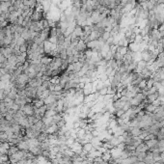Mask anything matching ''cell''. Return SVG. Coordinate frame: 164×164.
<instances>
[{
    "mask_svg": "<svg viewBox=\"0 0 164 164\" xmlns=\"http://www.w3.org/2000/svg\"><path fill=\"white\" fill-rule=\"evenodd\" d=\"M74 37H77V38H81L82 35H83V27H81V26H79V25H77L74 27V29H73V31H72V33H71Z\"/></svg>",
    "mask_w": 164,
    "mask_h": 164,
    "instance_id": "6da1fadb",
    "label": "cell"
},
{
    "mask_svg": "<svg viewBox=\"0 0 164 164\" xmlns=\"http://www.w3.org/2000/svg\"><path fill=\"white\" fill-rule=\"evenodd\" d=\"M75 48L77 49V51H79V52H81V53H84L85 52V50L87 49V44H85L83 41H79V43L76 44V46H75Z\"/></svg>",
    "mask_w": 164,
    "mask_h": 164,
    "instance_id": "7a4b0ae2",
    "label": "cell"
},
{
    "mask_svg": "<svg viewBox=\"0 0 164 164\" xmlns=\"http://www.w3.org/2000/svg\"><path fill=\"white\" fill-rule=\"evenodd\" d=\"M127 47H128V50L131 51V52H138L139 51V44L134 43V42L129 43L128 45H127Z\"/></svg>",
    "mask_w": 164,
    "mask_h": 164,
    "instance_id": "3957f363",
    "label": "cell"
},
{
    "mask_svg": "<svg viewBox=\"0 0 164 164\" xmlns=\"http://www.w3.org/2000/svg\"><path fill=\"white\" fill-rule=\"evenodd\" d=\"M127 51H128V47H127V46H123V45H117V50H116V52L120 53L121 55L125 56V55H126V53H127Z\"/></svg>",
    "mask_w": 164,
    "mask_h": 164,
    "instance_id": "277c9868",
    "label": "cell"
},
{
    "mask_svg": "<svg viewBox=\"0 0 164 164\" xmlns=\"http://www.w3.org/2000/svg\"><path fill=\"white\" fill-rule=\"evenodd\" d=\"M94 149L93 145H92V143L91 142H88V143H85L84 145H82V151H84L85 153H90L92 150Z\"/></svg>",
    "mask_w": 164,
    "mask_h": 164,
    "instance_id": "5b68a950",
    "label": "cell"
},
{
    "mask_svg": "<svg viewBox=\"0 0 164 164\" xmlns=\"http://www.w3.org/2000/svg\"><path fill=\"white\" fill-rule=\"evenodd\" d=\"M72 66H73V72H79L81 71L82 69V66L83 64L80 63V62H75V63H72Z\"/></svg>",
    "mask_w": 164,
    "mask_h": 164,
    "instance_id": "8992f818",
    "label": "cell"
},
{
    "mask_svg": "<svg viewBox=\"0 0 164 164\" xmlns=\"http://www.w3.org/2000/svg\"><path fill=\"white\" fill-rule=\"evenodd\" d=\"M143 41H144V38H143V36H141L140 34H139V35H136V36L134 37V40H133V42L138 44H141Z\"/></svg>",
    "mask_w": 164,
    "mask_h": 164,
    "instance_id": "52a82bcc",
    "label": "cell"
},
{
    "mask_svg": "<svg viewBox=\"0 0 164 164\" xmlns=\"http://www.w3.org/2000/svg\"><path fill=\"white\" fill-rule=\"evenodd\" d=\"M137 86H138V88H139L140 90H143L144 88L147 87V80H146V79H143V80H141V81L139 82V84H138Z\"/></svg>",
    "mask_w": 164,
    "mask_h": 164,
    "instance_id": "ba28073f",
    "label": "cell"
},
{
    "mask_svg": "<svg viewBox=\"0 0 164 164\" xmlns=\"http://www.w3.org/2000/svg\"><path fill=\"white\" fill-rule=\"evenodd\" d=\"M154 80H153V77H151V78H149V79H147V88H152L153 87V84H154Z\"/></svg>",
    "mask_w": 164,
    "mask_h": 164,
    "instance_id": "9c48e42d",
    "label": "cell"
},
{
    "mask_svg": "<svg viewBox=\"0 0 164 164\" xmlns=\"http://www.w3.org/2000/svg\"><path fill=\"white\" fill-rule=\"evenodd\" d=\"M24 111H25L27 114H32L33 109H32V107H31V105H25V107H24Z\"/></svg>",
    "mask_w": 164,
    "mask_h": 164,
    "instance_id": "30bf717a",
    "label": "cell"
},
{
    "mask_svg": "<svg viewBox=\"0 0 164 164\" xmlns=\"http://www.w3.org/2000/svg\"><path fill=\"white\" fill-rule=\"evenodd\" d=\"M18 1H23V0H18Z\"/></svg>",
    "mask_w": 164,
    "mask_h": 164,
    "instance_id": "8fae6325",
    "label": "cell"
},
{
    "mask_svg": "<svg viewBox=\"0 0 164 164\" xmlns=\"http://www.w3.org/2000/svg\"><path fill=\"white\" fill-rule=\"evenodd\" d=\"M87 1H88V0H87Z\"/></svg>",
    "mask_w": 164,
    "mask_h": 164,
    "instance_id": "7c38bea8",
    "label": "cell"
}]
</instances>
